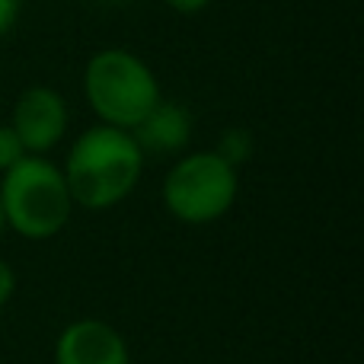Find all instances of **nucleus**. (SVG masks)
Wrapping results in <instances>:
<instances>
[{
    "label": "nucleus",
    "mask_w": 364,
    "mask_h": 364,
    "mask_svg": "<svg viewBox=\"0 0 364 364\" xmlns=\"http://www.w3.org/2000/svg\"><path fill=\"white\" fill-rule=\"evenodd\" d=\"M144 160V151L138 147L132 132L100 122L70 144L61 173L77 208L109 211L138 188Z\"/></svg>",
    "instance_id": "obj_1"
},
{
    "label": "nucleus",
    "mask_w": 364,
    "mask_h": 364,
    "mask_svg": "<svg viewBox=\"0 0 364 364\" xmlns=\"http://www.w3.org/2000/svg\"><path fill=\"white\" fill-rule=\"evenodd\" d=\"M0 208L13 233L26 240H51L68 227L74 198L55 160L26 154L16 166L0 173Z\"/></svg>",
    "instance_id": "obj_2"
},
{
    "label": "nucleus",
    "mask_w": 364,
    "mask_h": 364,
    "mask_svg": "<svg viewBox=\"0 0 364 364\" xmlns=\"http://www.w3.org/2000/svg\"><path fill=\"white\" fill-rule=\"evenodd\" d=\"M83 96L102 125L132 132L160 100V80L144 58L128 48H100L83 68Z\"/></svg>",
    "instance_id": "obj_3"
},
{
    "label": "nucleus",
    "mask_w": 364,
    "mask_h": 364,
    "mask_svg": "<svg viewBox=\"0 0 364 364\" xmlns=\"http://www.w3.org/2000/svg\"><path fill=\"white\" fill-rule=\"evenodd\" d=\"M164 205L179 224L205 227L220 220L240 195V170L214 151L182 154L164 176Z\"/></svg>",
    "instance_id": "obj_4"
},
{
    "label": "nucleus",
    "mask_w": 364,
    "mask_h": 364,
    "mask_svg": "<svg viewBox=\"0 0 364 364\" xmlns=\"http://www.w3.org/2000/svg\"><path fill=\"white\" fill-rule=\"evenodd\" d=\"M68 125H70L68 100L55 87H45V83L26 87L13 102L10 128L19 134L26 154L48 157V151H55L64 141Z\"/></svg>",
    "instance_id": "obj_5"
},
{
    "label": "nucleus",
    "mask_w": 364,
    "mask_h": 364,
    "mask_svg": "<svg viewBox=\"0 0 364 364\" xmlns=\"http://www.w3.org/2000/svg\"><path fill=\"white\" fill-rule=\"evenodd\" d=\"M55 364H132V348L106 320L83 316L61 329L55 342Z\"/></svg>",
    "instance_id": "obj_6"
},
{
    "label": "nucleus",
    "mask_w": 364,
    "mask_h": 364,
    "mask_svg": "<svg viewBox=\"0 0 364 364\" xmlns=\"http://www.w3.org/2000/svg\"><path fill=\"white\" fill-rule=\"evenodd\" d=\"M138 147L147 154H164V157H173V154H182L192 141V115H188L186 106L173 100H160L138 125L132 128Z\"/></svg>",
    "instance_id": "obj_7"
},
{
    "label": "nucleus",
    "mask_w": 364,
    "mask_h": 364,
    "mask_svg": "<svg viewBox=\"0 0 364 364\" xmlns=\"http://www.w3.org/2000/svg\"><path fill=\"white\" fill-rule=\"evenodd\" d=\"M252 151H256V138H252V132L243 128V125L224 128L220 138H218V147H214V154H218L220 160H227L233 170H240L243 164H250Z\"/></svg>",
    "instance_id": "obj_8"
},
{
    "label": "nucleus",
    "mask_w": 364,
    "mask_h": 364,
    "mask_svg": "<svg viewBox=\"0 0 364 364\" xmlns=\"http://www.w3.org/2000/svg\"><path fill=\"white\" fill-rule=\"evenodd\" d=\"M23 157H26V147H23V141H19V134L10 128V122L0 125V173L16 166Z\"/></svg>",
    "instance_id": "obj_9"
},
{
    "label": "nucleus",
    "mask_w": 364,
    "mask_h": 364,
    "mask_svg": "<svg viewBox=\"0 0 364 364\" xmlns=\"http://www.w3.org/2000/svg\"><path fill=\"white\" fill-rule=\"evenodd\" d=\"M13 294H16V272L6 259H0V310L13 301Z\"/></svg>",
    "instance_id": "obj_10"
},
{
    "label": "nucleus",
    "mask_w": 364,
    "mask_h": 364,
    "mask_svg": "<svg viewBox=\"0 0 364 364\" xmlns=\"http://www.w3.org/2000/svg\"><path fill=\"white\" fill-rule=\"evenodd\" d=\"M19 13H23V0H0V38L13 32V26L19 23Z\"/></svg>",
    "instance_id": "obj_11"
},
{
    "label": "nucleus",
    "mask_w": 364,
    "mask_h": 364,
    "mask_svg": "<svg viewBox=\"0 0 364 364\" xmlns=\"http://www.w3.org/2000/svg\"><path fill=\"white\" fill-rule=\"evenodd\" d=\"M166 6H170L173 13H179V16H195V13L208 10L211 6V0H164Z\"/></svg>",
    "instance_id": "obj_12"
},
{
    "label": "nucleus",
    "mask_w": 364,
    "mask_h": 364,
    "mask_svg": "<svg viewBox=\"0 0 364 364\" xmlns=\"http://www.w3.org/2000/svg\"><path fill=\"white\" fill-rule=\"evenodd\" d=\"M4 230H6V220H4V208H0V237H4Z\"/></svg>",
    "instance_id": "obj_13"
},
{
    "label": "nucleus",
    "mask_w": 364,
    "mask_h": 364,
    "mask_svg": "<svg viewBox=\"0 0 364 364\" xmlns=\"http://www.w3.org/2000/svg\"><path fill=\"white\" fill-rule=\"evenodd\" d=\"M102 4H115V6H119V4H132V0H102Z\"/></svg>",
    "instance_id": "obj_14"
}]
</instances>
